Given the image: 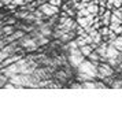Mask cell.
Wrapping results in <instances>:
<instances>
[{"label":"cell","instance_id":"obj_1","mask_svg":"<svg viewBox=\"0 0 122 115\" xmlns=\"http://www.w3.org/2000/svg\"><path fill=\"white\" fill-rule=\"evenodd\" d=\"M77 71L78 73H85V74L91 75L92 78H97V74H99L97 65H95L92 60H84L77 67Z\"/></svg>","mask_w":122,"mask_h":115},{"label":"cell","instance_id":"obj_2","mask_svg":"<svg viewBox=\"0 0 122 115\" xmlns=\"http://www.w3.org/2000/svg\"><path fill=\"white\" fill-rule=\"evenodd\" d=\"M18 43L21 45V48H23L25 51H28V52H33V51H37L39 49V43L34 40L30 34H25L21 40H18Z\"/></svg>","mask_w":122,"mask_h":115},{"label":"cell","instance_id":"obj_3","mask_svg":"<svg viewBox=\"0 0 122 115\" xmlns=\"http://www.w3.org/2000/svg\"><path fill=\"white\" fill-rule=\"evenodd\" d=\"M19 47H21V45H19L18 41H12V43L7 44L6 47L1 48V52H0V60L3 62V60H6L8 56H11V55H14V54H18V52H19Z\"/></svg>","mask_w":122,"mask_h":115},{"label":"cell","instance_id":"obj_4","mask_svg":"<svg viewBox=\"0 0 122 115\" xmlns=\"http://www.w3.org/2000/svg\"><path fill=\"white\" fill-rule=\"evenodd\" d=\"M97 69H99L97 78H100V80H104L106 77H111L114 74V69H112V66L108 62H100V65L97 66Z\"/></svg>","mask_w":122,"mask_h":115},{"label":"cell","instance_id":"obj_5","mask_svg":"<svg viewBox=\"0 0 122 115\" xmlns=\"http://www.w3.org/2000/svg\"><path fill=\"white\" fill-rule=\"evenodd\" d=\"M39 8L43 11L45 15L48 16V18H51V16H55L56 14H59V7L51 4V3H44V4L39 5Z\"/></svg>","mask_w":122,"mask_h":115},{"label":"cell","instance_id":"obj_6","mask_svg":"<svg viewBox=\"0 0 122 115\" xmlns=\"http://www.w3.org/2000/svg\"><path fill=\"white\" fill-rule=\"evenodd\" d=\"M77 22L78 25H81L82 27H88V26H92L95 23V15H86V16H80L77 18Z\"/></svg>","mask_w":122,"mask_h":115},{"label":"cell","instance_id":"obj_7","mask_svg":"<svg viewBox=\"0 0 122 115\" xmlns=\"http://www.w3.org/2000/svg\"><path fill=\"white\" fill-rule=\"evenodd\" d=\"M23 58V54H14V55H11V56H8L6 60H3L1 62V67H6V66H8V65H11V63H15V62H18V60H21Z\"/></svg>","mask_w":122,"mask_h":115},{"label":"cell","instance_id":"obj_8","mask_svg":"<svg viewBox=\"0 0 122 115\" xmlns=\"http://www.w3.org/2000/svg\"><path fill=\"white\" fill-rule=\"evenodd\" d=\"M76 36H77V32L76 30H70V32H65L63 30V33H62L61 36V40L62 43H70L71 40H76Z\"/></svg>","mask_w":122,"mask_h":115},{"label":"cell","instance_id":"obj_9","mask_svg":"<svg viewBox=\"0 0 122 115\" xmlns=\"http://www.w3.org/2000/svg\"><path fill=\"white\" fill-rule=\"evenodd\" d=\"M14 32H15L14 25H4V26H1V30H0V33H1V38L8 37V36L12 34Z\"/></svg>","mask_w":122,"mask_h":115},{"label":"cell","instance_id":"obj_10","mask_svg":"<svg viewBox=\"0 0 122 115\" xmlns=\"http://www.w3.org/2000/svg\"><path fill=\"white\" fill-rule=\"evenodd\" d=\"M111 15H112V12H111V10H108V8H107V11L102 15V22H103V25H104V26H108V25H110Z\"/></svg>","mask_w":122,"mask_h":115},{"label":"cell","instance_id":"obj_11","mask_svg":"<svg viewBox=\"0 0 122 115\" xmlns=\"http://www.w3.org/2000/svg\"><path fill=\"white\" fill-rule=\"evenodd\" d=\"M80 48H81V52H82V54L85 55V56H86V58H88L89 55L92 54V51H95V49H93V47H92L91 44H86V45H82V47H80Z\"/></svg>","mask_w":122,"mask_h":115},{"label":"cell","instance_id":"obj_12","mask_svg":"<svg viewBox=\"0 0 122 115\" xmlns=\"http://www.w3.org/2000/svg\"><path fill=\"white\" fill-rule=\"evenodd\" d=\"M29 12H30L29 10H23L22 8V11H17L15 12V18H18V19H26L29 15Z\"/></svg>","mask_w":122,"mask_h":115},{"label":"cell","instance_id":"obj_13","mask_svg":"<svg viewBox=\"0 0 122 115\" xmlns=\"http://www.w3.org/2000/svg\"><path fill=\"white\" fill-rule=\"evenodd\" d=\"M110 44H112L117 49H119V51L122 52V36H118V37H117L112 43H110Z\"/></svg>","mask_w":122,"mask_h":115},{"label":"cell","instance_id":"obj_14","mask_svg":"<svg viewBox=\"0 0 122 115\" xmlns=\"http://www.w3.org/2000/svg\"><path fill=\"white\" fill-rule=\"evenodd\" d=\"M82 88L84 89H96V82H93V80H91V81H84Z\"/></svg>","mask_w":122,"mask_h":115},{"label":"cell","instance_id":"obj_15","mask_svg":"<svg viewBox=\"0 0 122 115\" xmlns=\"http://www.w3.org/2000/svg\"><path fill=\"white\" fill-rule=\"evenodd\" d=\"M8 81H10V77L1 73V75H0V86H1V88H4V85H6V84H7Z\"/></svg>","mask_w":122,"mask_h":115},{"label":"cell","instance_id":"obj_16","mask_svg":"<svg viewBox=\"0 0 122 115\" xmlns=\"http://www.w3.org/2000/svg\"><path fill=\"white\" fill-rule=\"evenodd\" d=\"M86 15H91V12H89L88 8H82V10L77 11V18H80V16H86Z\"/></svg>","mask_w":122,"mask_h":115},{"label":"cell","instance_id":"obj_17","mask_svg":"<svg viewBox=\"0 0 122 115\" xmlns=\"http://www.w3.org/2000/svg\"><path fill=\"white\" fill-rule=\"evenodd\" d=\"M111 22H115V23H122V18L119 15H117L112 12V15H111ZM110 22V23H111Z\"/></svg>","mask_w":122,"mask_h":115},{"label":"cell","instance_id":"obj_18","mask_svg":"<svg viewBox=\"0 0 122 115\" xmlns=\"http://www.w3.org/2000/svg\"><path fill=\"white\" fill-rule=\"evenodd\" d=\"M99 32L102 33L103 37H106V36H108V33H110L111 30H110V27L108 26H104V27H102V29H99Z\"/></svg>","mask_w":122,"mask_h":115},{"label":"cell","instance_id":"obj_19","mask_svg":"<svg viewBox=\"0 0 122 115\" xmlns=\"http://www.w3.org/2000/svg\"><path fill=\"white\" fill-rule=\"evenodd\" d=\"M111 88H114V89H121V88H122V81H121V80H115V81L112 82Z\"/></svg>","mask_w":122,"mask_h":115},{"label":"cell","instance_id":"obj_20","mask_svg":"<svg viewBox=\"0 0 122 115\" xmlns=\"http://www.w3.org/2000/svg\"><path fill=\"white\" fill-rule=\"evenodd\" d=\"M106 7H107L108 10H112V8H115V7H114V0H107V4H106Z\"/></svg>","mask_w":122,"mask_h":115},{"label":"cell","instance_id":"obj_21","mask_svg":"<svg viewBox=\"0 0 122 115\" xmlns=\"http://www.w3.org/2000/svg\"><path fill=\"white\" fill-rule=\"evenodd\" d=\"M12 3L15 5H25V4H28L25 0H12Z\"/></svg>","mask_w":122,"mask_h":115},{"label":"cell","instance_id":"obj_22","mask_svg":"<svg viewBox=\"0 0 122 115\" xmlns=\"http://www.w3.org/2000/svg\"><path fill=\"white\" fill-rule=\"evenodd\" d=\"M48 3H51V4L56 5V7H61V5H62V0H50Z\"/></svg>","mask_w":122,"mask_h":115},{"label":"cell","instance_id":"obj_23","mask_svg":"<svg viewBox=\"0 0 122 115\" xmlns=\"http://www.w3.org/2000/svg\"><path fill=\"white\" fill-rule=\"evenodd\" d=\"M96 89H107V85L103 82H96Z\"/></svg>","mask_w":122,"mask_h":115},{"label":"cell","instance_id":"obj_24","mask_svg":"<svg viewBox=\"0 0 122 115\" xmlns=\"http://www.w3.org/2000/svg\"><path fill=\"white\" fill-rule=\"evenodd\" d=\"M70 88H71V89H84V88H82V84H73Z\"/></svg>","mask_w":122,"mask_h":115},{"label":"cell","instance_id":"obj_25","mask_svg":"<svg viewBox=\"0 0 122 115\" xmlns=\"http://www.w3.org/2000/svg\"><path fill=\"white\" fill-rule=\"evenodd\" d=\"M122 5V0H114V7L115 8H119Z\"/></svg>","mask_w":122,"mask_h":115},{"label":"cell","instance_id":"obj_26","mask_svg":"<svg viewBox=\"0 0 122 115\" xmlns=\"http://www.w3.org/2000/svg\"><path fill=\"white\" fill-rule=\"evenodd\" d=\"M0 1H1V5H3V7H6V5L11 4V1H12V0H0Z\"/></svg>","mask_w":122,"mask_h":115},{"label":"cell","instance_id":"obj_27","mask_svg":"<svg viewBox=\"0 0 122 115\" xmlns=\"http://www.w3.org/2000/svg\"><path fill=\"white\" fill-rule=\"evenodd\" d=\"M117 70L119 71V73H122V62L119 63V66H118V69H117Z\"/></svg>","mask_w":122,"mask_h":115},{"label":"cell","instance_id":"obj_28","mask_svg":"<svg viewBox=\"0 0 122 115\" xmlns=\"http://www.w3.org/2000/svg\"><path fill=\"white\" fill-rule=\"evenodd\" d=\"M25 1H26V3H30V1H33V0H25Z\"/></svg>","mask_w":122,"mask_h":115},{"label":"cell","instance_id":"obj_29","mask_svg":"<svg viewBox=\"0 0 122 115\" xmlns=\"http://www.w3.org/2000/svg\"><path fill=\"white\" fill-rule=\"evenodd\" d=\"M84 1H92V0H84Z\"/></svg>","mask_w":122,"mask_h":115}]
</instances>
